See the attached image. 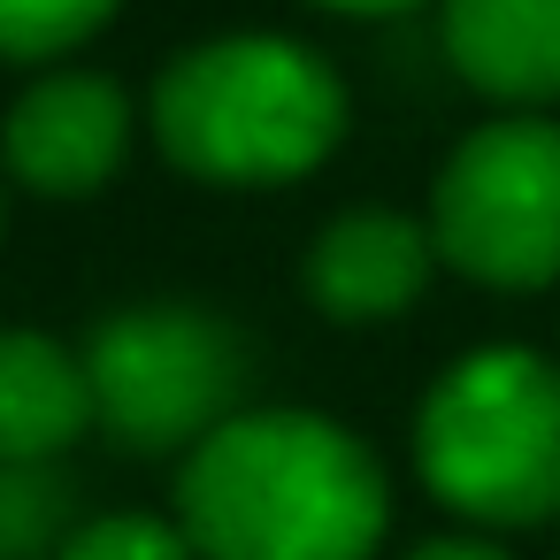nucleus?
I'll return each instance as SVG.
<instances>
[{
    "label": "nucleus",
    "mask_w": 560,
    "mask_h": 560,
    "mask_svg": "<svg viewBox=\"0 0 560 560\" xmlns=\"http://www.w3.org/2000/svg\"><path fill=\"white\" fill-rule=\"evenodd\" d=\"M430 261H438L430 223H415L399 208H346L307 246V292L338 323H384L422 300Z\"/></svg>",
    "instance_id": "0eeeda50"
},
{
    "label": "nucleus",
    "mask_w": 560,
    "mask_h": 560,
    "mask_svg": "<svg viewBox=\"0 0 560 560\" xmlns=\"http://www.w3.org/2000/svg\"><path fill=\"white\" fill-rule=\"evenodd\" d=\"M315 9H338V16H399V9H422V0H315Z\"/></svg>",
    "instance_id": "4468645a"
},
{
    "label": "nucleus",
    "mask_w": 560,
    "mask_h": 560,
    "mask_svg": "<svg viewBox=\"0 0 560 560\" xmlns=\"http://www.w3.org/2000/svg\"><path fill=\"white\" fill-rule=\"evenodd\" d=\"M131 147V101L116 78H93V70H55L39 78L16 108H9V131H0V154L9 170L47 192V200H85L116 177Z\"/></svg>",
    "instance_id": "423d86ee"
},
{
    "label": "nucleus",
    "mask_w": 560,
    "mask_h": 560,
    "mask_svg": "<svg viewBox=\"0 0 560 560\" xmlns=\"http://www.w3.org/2000/svg\"><path fill=\"white\" fill-rule=\"evenodd\" d=\"M384 522L376 453L307 407H238L177 483V529L200 560H369Z\"/></svg>",
    "instance_id": "f257e3e1"
},
{
    "label": "nucleus",
    "mask_w": 560,
    "mask_h": 560,
    "mask_svg": "<svg viewBox=\"0 0 560 560\" xmlns=\"http://www.w3.org/2000/svg\"><path fill=\"white\" fill-rule=\"evenodd\" d=\"M430 246L476 284L537 292L560 277V124L491 116L430 185Z\"/></svg>",
    "instance_id": "39448f33"
},
{
    "label": "nucleus",
    "mask_w": 560,
    "mask_h": 560,
    "mask_svg": "<svg viewBox=\"0 0 560 560\" xmlns=\"http://www.w3.org/2000/svg\"><path fill=\"white\" fill-rule=\"evenodd\" d=\"M116 16V0H0V62H55Z\"/></svg>",
    "instance_id": "9b49d317"
},
{
    "label": "nucleus",
    "mask_w": 560,
    "mask_h": 560,
    "mask_svg": "<svg viewBox=\"0 0 560 560\" xmlns=\"http://www.w3.org/2000/svg\"><path fill=\"white\" fill-rule=\"evenodd\" d=\"M85 430V361L47 330H0V460H62Z\"/></svg>",
    "instance_id": "1a4fd4ad"
},
{
    "label": "nucleus",
    "mask_w": 560,
    "mask_h": 560,
    "mask_svg": "<svg viewBox=\"0 0 560 560\" xmlns=\"http://www.w3.org/2000/svg\"><path fill=\"white\" fill-rule=\"evenodd\" d=\"M346 78L284 32H223L162 62L147 124L185 177L292 185L346 139Z\"/></svg>",
    "instance_id": "f03ea898"
},
{
    "label": "nucleus",
    "mask_w": 560,
    "mask_h": 560,
    "mask_svg": "<svg viewBox=\"0 0 560 560\" xmlns=\"http://www.w3.org/2000/svg\"><path fill=\"white\" fill-rule=\"evenodd\" d=\"M78 529V483L55 460H0V560H47Z\"/></svg>",
    "instance_id": "9d476101"
},
{
    "label": "nucleus",
    "mask_w": 560,
    "mask_h": 560,
    "mask_svg": "<svg viewBox=\"0 0 560 560\" xmlns=\"http://www.w3.org/2000/svg\"><path fill=\"white\" fill-rule=\"evenodd\" d=\"M55 560H200V552L162 514H93L70 529V545Z\"/></svg>",
    "instance_id": "f8f14e48"
},
{
    "label": "nucleus",
    "mask_w": 560,
    "mask_h": 560,
    "mask_svg": "<svg viewBox=\"0 0 560 560\" xmlns=\"http://www.w3.org/2000/svg\"><path fill=\"white\" fill-rule=\"evenodd\" d=\"M438 39L483 101H560V0H438Z\"/></svg>",
    "instance_id": "6e6552de"
},
{
    "label": "nucleus",
    "mask_w": 560,
    "mask_h": 560,
    "mask_svg": "<svg viewBox=\"0 0 560 560\" xmlns=\"http://www.w3.org/2000/svg\"><path fill=\"white\" fill-rule=\"evenodd\" d=\"M85 392H93V430L124 453H192L238 415L246 392V338L208 315V307H124L93 330Z\"/></svg>",
    "instance_id": "20e7f679"
},
{
    "label": "nucleus",
    "mask_w": 560,
    "mask_h": 560,
    "mask_svg": "<svg viewBox=\"0 0 560 560\" xmlns=\"http://www.w3.org/2000/svg\"><path fill=\"white\" fill-rule=\"evenodd\" d=\"M407 560H506L499 545H476V537H438V545H415Z\"/></svg>",
    "instance_id": "ddd939ff"
},
{
    "label": "nucleus",
    "mask_w": 560,
    "mask_h": 560,
    "mask_svg": "<svg viewBox=\"0 0 560 560\" xmlns=\"http://www.w3.org/2000/svg\"><path fill=\"white\" fill-rule=\"evenodd\" d=\"M415 468L430 499L468 522L529 529L560 514V361L537 346L460 353L415 415Z\"/></svg>",
    "instance_id": "7ed1b4c3"
}]
</instances>
